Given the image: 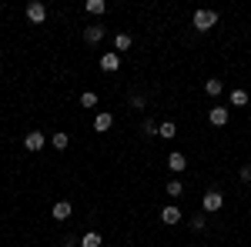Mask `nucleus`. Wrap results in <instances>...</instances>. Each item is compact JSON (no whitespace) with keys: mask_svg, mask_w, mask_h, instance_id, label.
I'll return each mask as SVG.
<instances>
[{"mask_svg":"<svg viewBox=\"0 0 251 247\" xmlns=\"http://www.w3.org/2000/svg\"><path fill=\"white\" fill-rule=\"evenodd\" d=\"M168 167H171V171H184V167H188V157H184V154H177V151H174L171 157H168Z\"/></svg>","mask_w":251,"mask_h":247,"instance_id":"obj_11","label":"nucleus"},{"mask_svg":"<svg viewBox=\"0 0 251 247\" xmlns=\"http://www.w3.org/2000/svg\"><path fill=\"white\" fill-rule=\"evenodd\" d=\"M127 47H131V34H114V54L127 50Z\"/></svg>","mask_w":251,"mask_h":247,"instance_id":"obj_15","label":"nucleus"},{"mask_svg":"<svg viewBox=\"0 0 251 247\" xmlns=\"http://www.w3.org/2000/svg\"><path fill=\"white\" fill-rule=\"evenodd\" d=\"M201 204H204V210H221L225 207V194H221V190H208Z\"/></svg>","mask_w":251,"mask_h":247,"instance_id":"obj_2","label":"nucleus"},{"mask_svg":"<svg viewBox=\"0 0 251 247\" xmlns=\"http://www.w3.org/2000/svg\"><path fill=\"white\" fill-rule=\"evenodd\" d=\"M64 247H80V237H64Z\"/></svg>","mask_w":251,"mask_h":247,"instance_id":"obj_23","label":"nucleus"},{"mask_svg":"<svg viewBox=\"0 0 251 247\" xmlns=\"http://www.w3.org/2000/svg\"><path fill=\"white\" fill-rule=\"evenodd\" d=\"M27 20H30V23H44V20H47V7L37 3V0L27 3Z\"/></svg>","mask_w":251,"mask_h":247,"instance_id":"obj_3","label":"nucleus"},{"mask_svg":"<svg viewBox=\"0 0 251 247\" xmlns=\"http://www.w3.org/2000/svg\"><path fill=\"white\" fill-rule=\"evenodd\" d=\"M208 120H211L214 127H225V124H228V107H211Z\"/></svg>","mask_w":251,"mask_h":247,"instance_id":"obj_6","label":"nucleus"},{"mask_svg":"<svg viewBox=\"0 0 251 247\" xmlns=\"http://www.w3.org/2000/svg\"><path fill=\"white\" fill-rule=\"evenodd\" d=\"M111 124H114V117H111V114H97V117H94V131H97V134L111 131Z\"/></svg>","mask_w":251,"mask_h":247,"instance_id":"obj_9","label":"nucleus"},{"mask_svg":"<svg viewBox=\"0 0 251 247\" xmlns=\"http://www.w3.org/2000/svg\"><path fill=\"white\" fill-rule=\"evenodd\" d=\"M50 144H54L57 151H64V147L71 144V137H67V134H54V137H50Z\"/></svg>","mask_w":251,"mask_h":247,"instance_id":"obj_18","label":"nucleus"},{"mask_svg":"<svg viewBox=\"0 0 251 247\" xmlns=\"http://www.w3.org/2000/svg\"><path fill=\"white\" fill-rule=\"evenodd\" d=\"M80 104H84V107H97V94L94 90H84V94H80Z\"/></svg>","mask_w":251,"mask_h":247,"instance_id":"obj_19","label":"nucleus"},{"mask_svg":"<svg viewBox=\"0 0 251 247\" xmlns=\"http://www.w3.org/2000/svg\"><path fill=\"white\" fill-rule=\"evenodd\" d=\"M161 221H164V224H177V221H181V207L168 204V207L161 210Z\"/></svg>","mask_w":251,"mask_h":247,"instance_id":"obj_8","label":"nucleus"},{"mask_svg":"<svg viewBox=\"0 0 251 247\" xmlns=\"http://www.w3.org/2000/svg\"><path fill=\"white\" fill-rule=\"evenodd\" d=\"M164 190H168V197H181V194H184V184H181V180H171Z\"/></svg>","mask_w":251,"mask_h":247,"instance_id":"obj_17","label":"nucleus"},{"mask_svg":"<svg viewBox=\"0 0 251 247\" xmlns=\"http://www.w3.org/2000/svg\"><path fill=\"white\" fill-rule=\"evenodd\" d=\"M24 147H27V151H34V154H37L40 147H44V134H40V131L27 134V137H24Z\"/></svg>","mask_w":251,"mask_h":247,"instance_id":"obj_5","label":"nucleus"},{"mask_svg":"<svg viewBox=\"0 0 251 247\" xmlns=\"http://www.w3.org/2000/svg\"><path fill=\"white\" fill-rule=\"evenodd\" d=\"M84 40H87L91 47L100 44V40H104V27H87V30H84Z\"/></svg>","mask_w":251,"mask_h":247,"instance_id":"obj_10","label":"nucleus"},{"mask_svg":"<svg viewBox=\"0 0 251 247\" xmlns=\"http://www.w3.org/2000/svg\"><path fill=\"white\" fill-rule=\"evenodd\" d=\"M117 67H121V54H104V57H100V70L111 74V70H117Z\"/></svg>","mask_w":251,"mask_h":247,"instance_id":"obj_7","label":"nucleus"},{"mask_svg":"<svg viewBox=\"0 0 251 247\" xmlns=\"http://www.w3.org/2000/svg\"><path fill=\"white\" fill-rule=\"evenodd\" d=\"M84 10H87V14H104V10H107V3H104V0H87V3H84Z\"/></svg>","mask_w":251,"mask_h":247,"instance_id":"obj_14","label":"nucleus"},{"mask_svg":"<svg viewBox=\"0 0 251 247\" xmlns=\"http://www.w3.org/2000/svg\"><path fill=\"white\" fill-rule=\"evenodd\" d=\"M50 217H54V221H67V217H74V207H71L67 201H57L54 210H50Z\"/></svg>","mask_w":251,"mask_h":247,"instance_id":"obj_4","label":"nucleus"},{"mask_svg":"<svg viewBox=\"0 0 251 247\" xmlns=\"http://www.w3.org/2000/svg\"><path fill=\"white\" fill-rule=\"evenodd\" d=\"M191 23L204 34V30H211L214 23H218V14L214 10H194V17H191Z\"/></svg>","mask_w":251,"mask_h":247,"instance_id":"obj_1","label":"nucleus"},{"mask_svg":"<svg viewBox=\"0 0 251 247\" xmlns=\"http://www.w3.org/2000/svg\"><path fill=\"white\" fill-rule=\"evenodd\" d=\"M191 227L194 230H204V217H201V214H198V217H191Z\"/></svg>","mask_w":251,"mask_h":247,"instance_id":"obj_22","label":"nucleus"},{"mask_svg":"<svg viewBox=\"0 0 251 247\" xmlns=\"http://www.w3.org/2000/svg\"><path fill=\"white\" fill-rule=\"evenodd\" d=\"M204 90H208V94H211V97H218V94H221V90H225V84H221L218 77H211V80L204 84Z\"/></svg>","mask_w":251,"mask_h":247,"instance_id":"obj_16","label":"nucleus"},{"mask_svg":"<svg viewBox=\"0 0 251 247\" xmlns=\"http://www.w3.org/2000/svg\"><path fill=\"white\" fill-rule=\"evenodd\" d=\"M80 247H100V234H97V230H87V234L80 237Z\"/></svg>","mask_w":251,"mask_h":247,"instance_id":"obj_13","label":"nucleus"},{"mask_svg":"<svg viewBox=\"0 0 251 247\" xmlns=\"http://www.w3.org/2000/svg\"><path fill=\"white\" fill-rule=\"evenodd\" d=\"M141 131H144V137H157V124H154V120H144Z\"/></svg>","mask_w":251,"mask_h":247,"instance_id":"obj_21","label":"nucleus"},{"mask_svg":"<svg viewBox=\"0 0 251 247\" xmlns=\"http://www.w3.org/2000/svg\"><path fill=\"white\" fill-rule=\"evenodd\" d=\"M157 137H164V140H171V137H177V127H174V120H164V124L157 127Z\"/></svg>","mask_w":251,"mask_h":247,"instance_id":"obj_12","label":"nucleus"},{"mask_svg":"<svg viewBox=\"0 0 251 247\" xmlns=\"http://www.w3.org/2000/svg\"><path fill=\"white\" fill-rule=\"evenodd\" d=\"M231 104L234 107H245V104H248V94H245V90H231Z\"/></svg>","mask_w":251,"mask_h":247,"instance_id":"obj_20","label":"nucleus"}]
</instances>
